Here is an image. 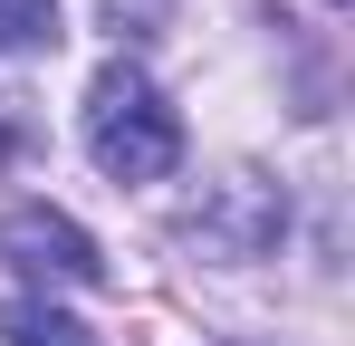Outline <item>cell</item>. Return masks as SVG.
<instances>
[{
    "label": "cell",
    "instance_id": "cell-2",
    "mask_svg": "<svg viewBox=\"0 0 355 346\" xmlns=\"http://www.w3.org/2000/svg\"><path fill=\"white\" fill-rule=\"evenodd\" d=\"M279 231H288L279 183L231 173V183H211V192H202V212L182 222V240H192L202 260H269V250H279Z\"/></svg>",
    "mask_w": 355,
    "mask_h": 346
},
{
    "label": "cell",
    "instance_id": "cell-5",
    "mask_svg": "<svg viewBox=\"0 0 355 346\" xmlns=\"http://www.w3.org/2000/svg\"><path fill=\"white\" fill-rule=\"evenodd\" d=\"M58 49V0H0V58Z\"/></svg>",
    "mask_w": 355,
    "mask_h": 346
},
{
    "label": "cell",
    "instance_id": "cell-4",
    "mask_svg": "<svg viewBox=\"0 0 355 346\" xmlns=\"http://www.w3.org/2000/svg\"><path fill=\"white\" fill-rule=\"evenodd\" d=\"M0 346H96V337H87V318H67L49 298H19V308L0 318Z\"/></svg>",
    "mask_w": 355,
    "mask_h": 346
},
{
    "label": "cell",
    "instance_id": "cell-6",
    "mask_svg": "<svg viewBox=\"0 0 355 346\" xmlns=\"http://www.w3.org/2000/svg\"><path fill=\"white\" fill-rule=\"evenodd\" d=\"M106 19H116V39H154L173 19V0H106Z\"/></svg>",
    "mask_w": 355,
    "mask_h": 346
},
{
    "label": "cell",
    "instance_id": "cell-1",
    "mask_svg": "<svg viewBox=\"0 0 355 346\" xmlns=\"http://www.w3.org/2000/svg\"><path fill=\"white\" fill-rule=\"evenodd\" d=\"M87 154L106 183H164L182 164V115L164 106V87L144 67H106L87 87Z\"/></svg>",
    "mask_w": 355,
    "mask_h": 346
},
{
    "label": "cell",
    "instance_id": "cell-3",
    "mask_svg": "<svg viewBox=\"0 0 355 346\" xmlns=\"http://www.w3.org/2000/svg\"><path fill=\"white\" fill-rule=\"evenodd\" d=\"M0 260L19 270V279H58V288H96L106 279V260H96V240L49 212V202H19V212H0Z\"/></svg>",
    "mask_w": 355,
    "mask_h": 346
}]
</instances>
